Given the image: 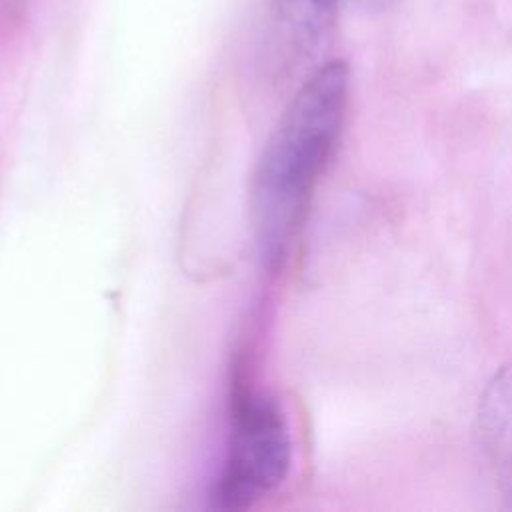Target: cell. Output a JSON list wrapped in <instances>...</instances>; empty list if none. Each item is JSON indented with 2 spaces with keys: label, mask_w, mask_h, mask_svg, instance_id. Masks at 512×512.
Listing matches in <instances>:
<instances>
[{
  "label": "cell",
  "mask_w": 512,
  "mask_h": 512,
  "mask_svg": "<svg viewBox=\"0 0 512 512\" xmlns=\"http://www.w3.org/2000/svg\"><path fill=\"white\" fill-rule=\"evenodd\" d=\"M478 438L498 490L512 506V364L494 374L480 398Z\"/></svg>",
  "instance_id": "3957f363"
},
{
  "label": "cell",
  "mask_w": 512,
  "mask_h": 512,
  "mask_svg": "<svg viewBox=\"0 0 512 512\" xmlns=\"http://www.w3.org/2000/svg\"><path fill=\"white\" fill-rule=\"evenodd\" d=\"M346 104V64H322L292 96L262 150L250 188V212L258 252L270 268L282 262L332 156Z\"/></svg>",
  "instance_id": "6da1fadb"
},
{
  "label": "cell",
  "mask_w": 512,
  "mask_h": 512,
  "mask_svg": "<svg viewBox=\"0 0 512 512\" xmlns=\"http://www.w3.org/2000/svg\"><path fill=\"white\" fill-rule=\"evenodd\" d=\"M378 2H380V4H382V2H384V0H378Z\"/></svg>",
  "instance_id": "5b68a950"
},
{
  "label": "cell",
  "mask_w": 512,
  "mask_h": 512,
  "mask_svg": "<svg viewBox=\"0 0 512 512\" xmlns=\"http://www.w3.org/2000/svg\"><path fill=\"white\" fill-rule=\"evenodd\" d=\"M338 0H274V6L292 34L308 44L330 24Z\"/></svg>",
  "instance_id": "277c9868"
},
{
  "label": "cell",
  "mask_w": 512,
  "mask_h": 512,
  "mask_svg": "<svg viewBox=\"0 0 512 512\" xmlns=\"http://www.w3.org/2000/svg\"><path fill=\"white\" fill-rule=\"evenodd\" d=\"M292 466V440L280 406L256 392L234 400L222 472L212 492L220 510H244L280 488Z\"/></svg>",
  "instance_id": "7a4b0ae2"
}]
</instances>
